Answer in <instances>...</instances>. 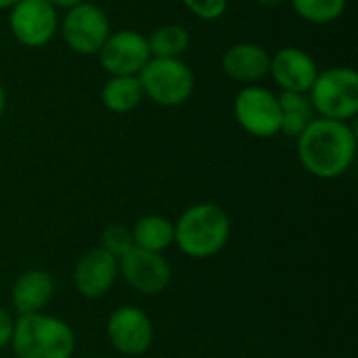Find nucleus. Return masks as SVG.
I'll return each mask as SVG.
<instances>
[{
  "instance_id": "3",
  "label": "nucleus",
  "mask_w": 358,
  "mask_h": 358,
  "mask_svg": "<svg viewBox=\"0 0 358 358\" xmlns=\"http://www.w3.org/2000/svg\"><path fill=\"white\" fill-rule=\"evenodd\" d=\"M8 346L15 358H71L76 334L59 317L46 313L25 315L15 321Z\"/></svg>"
},
{
  "instance_id": "2",
  "label": "nucleus",
  "mask_w": 358,
  "mask_h": 358,
  "mask_svg": "<svg viewBox=\"0 0 358 358\" xmlns=\"http://www.w3.org/2000/svg\"><path fill=\"white\" fill-rule=\"evenodd\" d=\"M231 237V218L214 201H201L187 208L174 222V243L195 260H206L224 250Z\"/></svg>"
},
{
  "instance_id": "10",
  "label": "nucleus",
  "mask_w": 358,
  "mask_h": 358,
  "mask_svg": "<svg viewBox=\"0 0 358 358\" xmlns=\"http://www.w3.org/2000/svg\"><path fill=\"white\" fill-rule=\"evenodd\" d=\"M151 59L147 36L136 29L111 31L99 50L101 67L109 76H138Z\"/></svg>"
},
{
  "instance_id": "14",
  "label": "nucleus",
  "mask_w": 358,
  "mask_h": 358,
  "mask_svg": "<svg viewBox=\"0 0 358 358\" xmlns=\"http://www.w3.org/2000/svg\"><path fill=\"white\" fill-rule=\"evenodd\" d=\"M271 52L256 42H237L222 55V71L241 84H256L268 76Z\"/></svg>"
},
{
  "instance_id": "4",
  "label": "nucleus",
  "mask_w": 358,
  "mask_h": 358,
  "mask_svg": "<svg viewBox=\"0 0 358 358\" xmlns=\"http://www.w3.org/2000/svg\"><path fill=\"white\" fill-rule=\"evenodd\" d=\"M315 113L325 120L352 122L358 113V73L355 67L338 65L319 71L308 90Z\"/></svg>"
},
{
  "instance_id": "5",
  "label": "nucleus",
  "mask_w": 358,
  "mask_h": 358,
  "mask_svg": "<svg viewBox=\"0 0 358 358\" xmlns=\"http://www.w3.org/2000/svg\"><path fill=\"white\" fill-rule=\"evenodd\" d=\"M136 78L145 99L162 107H178L195 90V73L182 59L151 57Z\"/></svg>"
},
{
  "instance_id": "11",
  "label": "nucleus",
  "mask_w": 358,
  "mask_h": 358,
  "mask_svg": "<svg viewBox=\"0 0 358 358\" xmlns=\"http://www.w3.org/2000/svg\"><path fill=\"white\" fill-rule=\"evenodd\" d=\"M117 264H120V275L138 294L157 296L170 287L172 268L170 262L164 258V254L132 248L117 260Z\"/></svg>"
},
{
  "instance_id": "18",
  "label": "nucleus",
  "mask_w": 358,
  "mask_h": 358,
  "mask_svg": "<svg viewBox=\"0 0 358 358\" xmlns=\"http://www.w3.org/2000/svg\"><path fill=\"white\" fill-rule=\"evenodd\" d=\"M279 111H281V132L298 138L304 128L317 117L315 107L304 92H279Z\"/></svg>"
},
{
  "instance_id": "27",
  "label": "nucleus",
  "mask_w": 358,
  "mask_h": 358,
  "mask_svg": "<svg viewBox=\"0 0 358 358\" xmlns=\"http://www.w3.org/2000/svg\"><path fill=\"white\" fill-rule=\"evenodd\" d=\"M19 0H0V10H6V8H10V6H15Z\"/></svg>"
},
{
  "instance_id": "15",
  "label": "nucleus",
  "mask_w": 358,
  "mask_h": 358,
  "mask_svg": "<svg viewBox=\"0 0 358 358\" xmlns=\"http://www.w3.org/2000/svg\"><path fill=\"white\" fill-rule=\"evenodd\" d=\"M55 296V281L42 268L23 271L10 287V304L19 317L44 313Z\"/></svg>"
},
{
  "instance_id": "20",
  "label": "nucleus",
  "mask_w": 358,
  "mask_h": 358,
  "mask_svg": "<svg viewBox=\"0 0 358 358\" xmlns=\"http://www.w3.org/2000/svg\"><path fill=\"white\" fill-rule=\"evenodd\" d=\"M289 2L300 19L315 25L338 21L348 6V0H289Z\"/></svg>"
},
{
  "instance_id": "21",
  "label": "nucleus",
  "mask_w": 358,
  "mask_h": 358,
  "mask_svg": "<svg viewBox=\"0 0 358 358\" xmlns=\"http://www.w3.org/2000/svg\"><path fill=\"white\" fill-rule=\"evenodd\" d=\"M103 250H107L109 254H113L117 260L128 252V250H132L134 248V243H132V233H130V229L128 227H124V224H120V222H111V224H107L105 229H103V233H101V243H99Z\"/></svg>"
},
{
  "instance_id": "17",
  "label": "nucleus",
  "mask_w": 358,
  "mask_h": 358,
  "mask_svg": "<svg viewBox=\"0 0 358 358\" xmlns=\"http://www.w3.org/2000/svg\"><path fill=\"white\" fill-rule=\"evenodd\" d=\"M143 99L145 94L136 76H111L101 90V103L111 113H130Z\"/></svg>"
},
{
  "instance_id": "19",
  "label": "nucleus",
  "mask_w": 358,
  "mask_h": 358,
  "mask_svg": "<svg viewBox=\"0 0 358 358\" xmlns=\"http://www.w3.org/2000/svg\"><path fill=\"white\" fill-rule=\"evenodd\" d=\"M151 57H164V59H180L189 46H191V34L185 25L168 23L151 31L147 38Z\"/></svg>"
},
{
  "instance_id": "26",
  "label": "nucleus",
  "mask_w": 358,
  "mask_h": 358,
  "mask_svg": "<svg viewBox=\"0 0 358 358\" xmlns=\"http://www.w3.org/2000/svg\"><path fill=\"white\" fill-rule=\"evenodd\" d=\"M4 109H6V90H4V86L0 84V120H2V115H4Z\"/></svg>"
},
{
  "instance_id": "6",
  "label": "nucleus",
  "mask_w": 358,
  "mask_h": 358,
  "mask_svg": "<svg viewBox=\"0 0 358 358\" xmlns=\"http://www.w3.org/2000/svg\"><path fill=\"white\" fill-rule=\"evenodd\" d=\"M233 115L250 136L273 138L281 134L279 96L260 84H248L235 94Z\"/></svg>"
},
{
  "instance_id": "7",
  "label": "nucleus",
  "mask_w": 358,
  "mask_h": 358,
  "mask_svg": "<svg viewBox=\"0 0 358 358\" xmlns=\"http://www.w3.org/2000/svg\"><path fill=\"white\" fill-rule=\"evenodd\" d=\"M59 27L67 48L82 57L99 55L107 36L111 34L107 13L99 4H92L88 0L67 8Z\"/></svg>"
},
{
  "instance_id": "1",
  "label": "nucleus",
  "mask_w": 358,
  "mask_h": 358,
  "mask_svg": "<svg viewBox=\"0 0 358 358\" xmlns=\"http://www.w3.org/2000/svg\"><path fill=\"white\" fill-rule=\"evenodd\" d=\"M296 141L302 168L323 180L346 174L357 155V132L350 122L315 117Z\"/></svg>"
},
{
  "instance_id": "16",
  "label": "nucleus",
  "mask_w": 358,
  "mask_h": 358,
  "mask_svg": "<svg viewBox=\"0 0 358 358\" xmlns=\"http://www.w3.org/2000/svg\"><path fill=\"white\" fill-rule=\"evenodd\" d=\"M132 243L138 250L164 254L174 243V222L159 214H149L138 218L132 229Z\"/></svg>"
},
{
  "instance_id": "12",
  "label": "nucleus",
  "mask_w": 358,
  "mask_h": 358,
  "mask_svg": "<svg viewBox=\"0 0 358 358\" xmlns=\"http://www.w3.org/2000/svg\"><path fill=\"white\" fill-rule=\"evenodd\" d=\"M120 275V264L113 254L103 250L101 245L84 252L73 266V287L82 298L99 300L103 298L115 283Z\"/></svg>"
},
{
  "instance_id": "23",
  "label": "nucleus",
  "mask_w": 358,
  "mask_h": 358,
  "mask_svg": "<svg viewBox=\"0 0 358 358\" xmlns=\"http://www.w3.org/2000/svg\"><path fill=\"white\" fill-rule=\"evenodd\" d=\"M13 327H15V319L0 306V350H4L10 344Z\"/></svg>"
},
{
  "instance_id": "24",
  "label": "nucleus",
  "mask_w": 358,
  "mask_h": 358,
  "mask_svg": "<svg viewBox=\"0 0 358 358\" xmlns=\"http://www.w3.org/2000/svg\"><path fill=\"white\" fill-rule=\"evenodd\" d=\"M46 2L52 4L55 8H71V6H76V4H80L84 0H46Z\"/></svg>"
},
{
  "instance_id": "22",
  "label": "nucleus",
  "mask_w": 358,
  "mask_h": 358,
  "mask_svg": "<svg viewBox=\"0 0 358 358\" xmlns=\"http://www.w3.org/2000/svg\"><path fill=\"white\" fill-rule=\"evenodd\" d=\"M182 4L201 21H218L229 8V0H182Z\"/></svg>"
},
{
  "instance_id": "25",
  "label": "nucleus",
  "mask_w": 358,
  "mask_h": 358,
  "mask_svg": "<svg viewBox=\"0 0 358 358\" xmlns=\"http://www.w3.org/2000/svg\"><path fill=\"white\" fill-rule=\"evenodd\" d=\"M254 2H258L260 6H266V8H275V6H281L285 0H254Z\"/></svg>"
},
{
  "instance_id": "13",
  "label": "nucleus",
  "mask_w": 358,
  "mask_h": 358,
  "mask_svg": "<svg viewBox=\"0 0 358 358\" xmlns=\"http://www.w3.org/2000/svg\"><path fill=\"white\" fill-rule=\"evenodd\" d=\"M268 76L275 80L281 92L308 94L319 76V67L306 50L298 46H283L275 55H271Z\"/></svg>"
},
{
  "instance_id": "9",
  "label": "nucleus",
  "mask_w": 358,
  "mask_h": 358,
  "mask_svg": "<svg viewBox=\"0 0 358 358\" xmlns=\"http://www.w3.org/2000/svg\"><path fill=\"white\" fill-rule=\"evenodd\" d=\"M107 338L111 346L124 357L145 355L155 338L153 321L138 306H117L107 319Z\"/></svg>"
},
{
  "instance_id": "8",
  "label": "nucleus",
  "mask_w": 358,
  "mask_h": 358,
  "mask_svg": "<svg viewBox=\"0 0 358 358\" xmlns=\"http://www.w3.org/2000/svg\"><path fill=\"white\" fill-rule=\"evenodd\" d=\"M8 10L10 34L25 48L46 46L59 29L57 8L46 0H19Z\"/></svg>"
}]
</instances>
